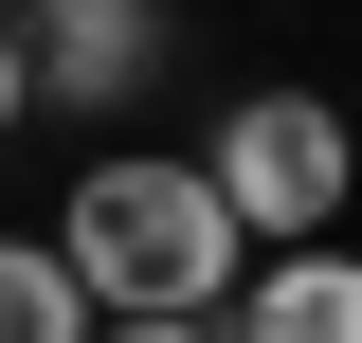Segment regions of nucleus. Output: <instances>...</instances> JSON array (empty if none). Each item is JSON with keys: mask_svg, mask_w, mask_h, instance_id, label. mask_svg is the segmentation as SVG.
Returning <instances> with one entry per match:
<instances>
[{"mask_svg": "<svg viewBox=\"0 0 362 343\" xmlns=\"http://www.w3.org/2000/svg\"><path fill=\"white\" fill-rule=\"evenodd\" d=\"M54 253H73L90 325H218L235 271H254V235H235V199L199 163H163V145H90L73 199H54Z\"/></svg>", "mask_w": 362, "mask_h": 343, "instance_id": "f257e3e1", "label": "nucleus"}, {"mask_svg": "<svg viewBox=\"0 0 362 343\" xmlns=\"http://www.w3.org/2000/svg\"><path fill=\"white\" fill-rule=\"evenodd\" d=\"M199 181L235 199V235H254V253H290V235H326V217L362 199V145H344V109H326V90H235L218 145H199Z\"/></svg>", "mask_w": 362, "mask_h": 343, "instance_id": "f03ea898", "label": "nucleus"}, {"mask_svg": "<svg viewBox=\"0 0 362 343\" xmlns=\"http://www.w3.org/2000/svg\"><path fill=\"white\" fill-rule=\"evenodd\" d=\"M18 54H37V109H127V90H163L181 18L163 0H18Z\"/></svg>", "mask_w": 362, "mask_h": 343, "instance_id": "7ed1b4c3", "label": "nucleus"}, {"mask_svg": "<svg viewBox=\"0 0 362 343\" xmlns=\"http://www.w3.org/2000/svg\"><path fill=\"white\" fill-rule=\"evenodd\" d=\"M218 343H362V253H308V235H290L272 271H235Z\"/></svg>", "mask_w": 362, "mask_h": 343, "instance_id": "20e7f679", "label": "nucleus"}, {"mask_svg": "<svg viewBox=\"0 0 362 343\" xmlns=\"http://www.w3.org/2000/svg\"><path fill=\"white\" fill-rule=\"evenodd\" d=\"M0 343H90V289L54 235H0Z\"/></svg>", "mask_w": 362, "mask_h": 343, "instance_id": "39448f33", "label": "nucleus"}, {"mask_svg": "<svg viewBox=\"0 0 362 343\" xmlns=\"http://www.w3.org/2000/svg\"><path fill=\"white\" fill-rule=\"evenodd\" d=\"M37 127V54H18V0H0V145Z\"/></svg>", "mask_w": 362, "mask_h": 343, "instance_id": "423d86ee", "label": "nucleus"}, {"mask_svg": "<svg viewBox=\"0 0 362 343\" xmlns=\"http://www.w3.org/2000/svg\"><path fill=\"white\" fill-rule=\"evenodd\" d=\"M90 343H218V325H90Z\"/></svg>", "mask_w": 362, "mask_h": 343, "instance_id": "0eeeda50", "label": "nucleus"}]
</instances>
